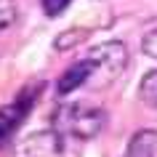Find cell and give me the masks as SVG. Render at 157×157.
I'll return each instance as SVG.
<instances>
[{
    "label": "cell",
    "mask_w": 157,
    "mask_h": 157,
    "mask_svg": "<svg viewBox=\"0 0 157 157\" xmlns=\"http://www.w3.org/2000/svg\"><path fill=\"white\" fill-rule=\"evenodd\" d=\"M141 48H144V53L152 59H157V29H152V32L144 35V40H141Z\"/></svg>",
    "instance_id": "cell-10"
},
{
    "label": "cell",
    "mask_w": 157,
    "mask_h": 157,
    "mask_svg": "<svg viewBox=\"0 0 157 157\" xmlns=\"http://www.w3.org/2000/svg\"><path fill=\"white\" fill-rule=\"evenodd\" d=\"M16 21V6L13 0H0V29H8Z\"/></svg>",
    "instance_id": "cell-9"
},
{
    "label": "cell",
    "mask_w": 157,
    "mask_h": 157,
    "mask_svg": "<svg viewBox=\"0 0 157 157\" xmlns=\"http://www.w3.org/2000/svg\"><path fill=\"white\" fill-rule=\"evenodd\" d=\"M93 61L91 59H83V61H75L69 69H67L61 77H59V83H56V91L61 93V96H67V93H72V91H77L80 85H85L88 80L93 77Z\"/></svg>",
    "instance_id": "cell-5"
},
{
    "label": "cell",
    "mask_w": 157,
    "mask_h": 157,
    "mask_svg": "<svg viewBox=\"0 0 157 157\" xmlns=\"http://www.w3.org/2000/svg\"><path fill=\"white\" fill-rule=\"evenodd\" d=\"M69 3H72V0H43V8H45L48 16H59Z\"/></svg>",
    "instance_id": "cell-11"
},
{
    "label": "cell",
    "mask_w": 157,
    "mask_h": 157,
    "mask_svg": "<svg viewBox=\"0 0 157 157\" xmlns=\"http://www.w3.org/2000/svg\"><path fill=\"white\" fill-rule=\"evenodd\" d=\"M88 59L93 61V77L88 80L96 88H107L112 80H117L120 75L125 72V64H128V48H125L120 40H109V43H99L93 45Z\"/></svg>",
    "instance_id": "cell-2"
},
{
    "label": "cell",
    "mask_w": 157,
    "mask_h": 157,
    "mask_svg": "<svg viewBox=\"0 0 157 157\" xmlns=\"http://www.w3.org/2000/svg\"><path fill=\"white\" fill-rule=\"evenodd\" d=\"M107 123V115L99 107H91L85 101H75V104H61L53 115V125L59 133L75 136V139H96Z\"/></svg>",
    "instance_id": "cell-1"
},
{
    "label": "cell",
    "mask_w": 157,
    "mask_h": 157,
    "mask_svg": "<svg viewBox=\"0 0 157 157\" xmlns=\"http://www.w3.org/2000/svg\"><path fill=\"white\" fill-rule=\"evenodd\" d=\"M85 29H69V32H61L56 37V51H69L72 45H77V40L80 37H85Z\"/></svg>",
    "instance_id": "cell-8"
},
{
    "label": "cell",
    "mask_w": 157,
    "mask_h": 157,
    "mask_svg": "<svg viewBox=\"0 0 157 157\" xmlns=\"http://www.w3.org/2000/svg\"><path fill=\"white\" fill-rule=\"evenodd\" d=\"M32 101H35V96L27 99V93H21L13 104L0 107V149L8 147V141L16 136L19 125L24 123V117L29 115V109H32Z\"/></svg>",
    "instance_id": "cell-4"
},
{
    "label": "cell",
    "mask_w": 157,
    "mask_h": 157,
    "mask_svg": "<svg viewBox=\"0 0 157 157\" xmlns=\"http://www.w3.org/2000/svg\"><path fill=\"white\" fill-rule=\"evenodd\" d=\"M16 157H64V141L56 128L37 131L16 147Z\"/></svg>",
    "instance_id": "cell-3"
},
{
    "label": "cell",
    "mask_w": 157,
    "mask_h": 157,
    "mask_svg": "<svg viewBox=\"0 0 157 157\" xmlns=\"http://www.w3.org/2000/svg\"><path fill=\"white\" fill-rule=\"evenodd\" d=\"M125 157H157V131L144 128L128 141Z\"/></svg>",
    "instance_id": "cell-6"
},
{
    "label": "cell",
    "mask_w": 157,
    "mask_h": 157,
    "mask_svg": "<svg viewBox=\"0 0 157 157\" xmlns=\"http://www.w3.org/2000/svg\"><path fill=\"white\" fill-rule=\"evenodd\" d=\"M139 99L147 104V107L157 109V69L147 72L141 77V85H139Z\"/></svg>",
    "instance_id": "cell-7"
}]
</instances>
